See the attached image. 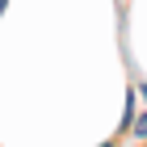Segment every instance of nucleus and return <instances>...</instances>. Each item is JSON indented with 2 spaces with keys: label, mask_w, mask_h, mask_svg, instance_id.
Here are the masks:
<instances>
[{
  "label": "nucleus",
  "mask_w": 147,
  "mask_h": 147,
  "mask_svg": "<svg viewBox=\"0 0 147 147\" xmlns=\"http://www.w3.org/2000/svg\"><path fill=\"white\" fill-rule=\"evenodd\" d=\"M135 135H143V139H147V118H143V122L135 126Z\"/></svg>",
  "instance_id": "nucleus-1"
},
{
  "label": "nucleus",
  "mask_w": 147,
  "mask_h": 147,
  "mask_svg": "<svg viewBox=\"0 0 147 147\" xmlns=\"http://www.w3.org/2000/svg\"><path fill=\"white\" fill-rule=\"evenodd\" d=\"M0 9H4V0H0Z\"/></svg>",
  "instance_id": "nucleus-2"
}]
</instances>
